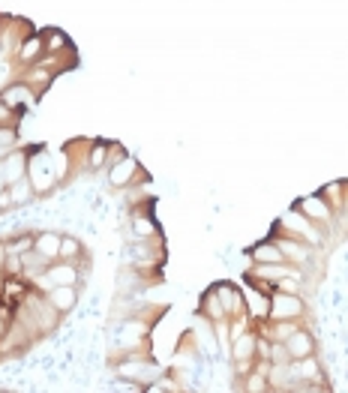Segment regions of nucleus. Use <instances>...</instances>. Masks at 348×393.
<instances>
[{"instance_id":"ddd939ff","label":"nucleus","mask_w":348,"mask_h":393,"mask_svg":"<svg viewBox=\"0 0 348 393\" xmlns=\"http://www.w3.org/2000/svg\"><path fill=\"white\" fill-rule=\"evenodd\" d=\"M252 258H255V265H282V261H285L282 249L276 247V243H271V240L258 243V247L252 249Z\"/></svg>"},{"instance_id":"20e7f679","label":"nucleus","mask_w":348,"mask_h":393,"mask_svg":"<svg viewBox=\"0 0 348 393\" xmlns=\"http://www.w3.org/2000/svg\"><path fill=\"white\" fill-rule=\"evenodd\" d=\"M298 211H300L303 216H307V220L316 222V225L321 222L325 229L330 225V220H334V207H330L321 195H309V198H303V202L298 204Z\"/></svg>"},{"instance_id":"f257e3e1","label":"nucleus","mask_w":348,"mask_h":393,"mask_svg":"<svg viewBox=\"0 0 348 393\" xmlns=\"http://www.w3.org/2000/svg\"><path fill=\"white\" fill-rule=\"evenodd\" d=\"M271 318L280 321V318H303L307 316V303L300 300L298 291H280V288H273L271 294Z\"/></svg>"},{"instance_id":"aec40b11","label":"nucleus","mask_w":348,"mask_h":393,"mask_svg":"<svg viewBox=\"0 0 348 393\" xmlns=\"http://www.w3.org/2000/svg\"><path fill=\"white\" fill-rule=\"evenodd\" d=\"M78 252H81V243H78L75 238H64V240H60V256L57 258L72 261V258H78Z\"/></svg>"},{"instance_id":"4468645a","label":"nucleus","mask_w":348,"mask_h":393,"mask_svg":"<svg viewBox=\"0 0 348 393\" xmlns=\"http://www.w3.org/2000/svg\"><path fill=\"white\" fill-rule=\"evenodd\" d=\"M60 234H55V231H42V234H37V240H33V249H39L42 256H48L51 261H55L57 256H60Z\"/></svg>"},{"instance_id":"423d86ee","label":"nucleus","mask_w":348,"mask_h":393,"mask_svg":"<svg viewBox=\"0 0 348 393\" xmlns=\"http://www.w3.org/2000/svg\"><path fill=\"white\" fill-rule=\"evenodd\" d=\"M51 267V258L42 256L39 249H28L21 256V279H30V282H37V279L46 274V270Z\"/></svg>"},{"instance_id":"b1692460","label":"nucleus","mask_w":348,"mask_h":393,"mask_svg":"<svg viewBox=\"0 0 348 393\" xmlns=\"http://www.w3.org/2000/svg\"><path fill=\"white\" fill-rule=\"evenodd\" d=\"M10 207H15V204H12L10 186H6V189H0V211H10Z\"/></svg>"},{"instance_id":"f8f14e48","label":"nucleus","mask_w":348,"mask_h":393,"mask_svg":"<svg viewBox=\"0 0 348 393\" xmlns=\"http://www.w3.org/2000/svg\"><path fill=\"white\" fill-rule=\"evenodd\" d=\"M138 171V162L135 160H129V156H124L120 162H115L108 169V180H111V186H126L129 178Z\"/></svg>"},{"instance_id":"a211bd4d","label":"nucleus","mask_w":348,"mask_h":393,"mask_svg":"<svg viewBox=\"0 0 348 393\" xmlns=\"http://www.w3.org/2000/svg\"><path fill=\"white\" fill-rule=\"evenodd\" d=\"M33 234H21V238H12V240H6V252L10 256H24L28 249H33Z\"/></svg>"},{"instance_id":"f3484780","label":"nucleus","mask_w":348,"mask_h":393,"mask_svg":"<svg viewBox=\"0 0 348 393\" xmlns=\"http://www.w3.org/2000/svg\"><path fill=\"white\" fill-rule=\"evenodd\" d=\"M10 195H12V204H15V207H19V204H28L30 198H33V180H30V178L15 180L12 186H10Z\"/></svg>"},{"instance_id":"6ab92c4d","label":"nucleus","mask_w":348,"mask_h":393,"mask_svg":"<svg viewBox=\"0 0 348 393\" xmlns=\"http://www.w3.org/2000/svg\"><path fill=\"white\" fill-rule=\"evenodd\" d=\"M133 231H135V238L151 240V234H156V225L151 220H144V216H133Z\"/></svg>"},{"instance_id":"a878e982","label":"nucleus","mask_w":348,"mask_h":393,"mask_svg":"<svg viewBox=\"0 0 348 393\" xmlns=\"http://www.w3.org/2000/svg\"><path fill=\"white\" fill-rule=\"evenodd\" d=\"M0 30H3V24H0Z\"/></svg>"},{"instance_id":"39448f33","label":"nucleus","mask_w":348,"mask_h":393,"mask_svg":"<svg viewBox=\"0 0 348 393\" xmlns=\"http://www.w3.org/2000/svg\"><path fill=\"white\" fill-rule=\"evenodd\" d=\"M0 165H3V174H6V183H10V186L15 180L28 178V153L19 151V147H12V151L0 160Z\"/></svg>"},{"instance_id":"2eb2a0df","label":"nucleus","mask_w":348,"mask_h":393,"mask_svg":"<svg viewBox=\"0 0 348 393\" xmlns=\"http://www.w3.org/2000/svg\"><path fill=\"white\" fill-rule=\"evenodd\" d=\"M42 55H46V42H42L39 37H28L19 48L21 64H37V60H42Z\"/></svg>"},{"instance_id":"1a4fd4ad","label":"nucleus","mask_w":348,"mask_h":393,"mask_svg":"<svg viewBox=\"0 0 348 393\" xmlns=\"http://www.w3.org/2000/svg\"><path fill=\"white\" fill-rule=\"evenodd\" d=\"M46 298L55 303L57 312H69L78 300V285H51L46 291Z\"/></svg>"},{"instance_id":"f03ea898","label":"nucleus","mask_w":348,"mask_h":393,"mask_svg":"<svg viewBox=\"0 0 348 393\" xmlns=\"http://www.w3.org/2000/svg\"><path fill=\"white\" fill-rule=\"evenodd\" d=\"M276 247L282 249V256H285V261H294V265H309L312 261V243H307V240H300V238H294V234H289L280 225V238L273 240Z\"/></svg>"},{"instance_id":"9b49d317","label":"nucleus","mask_w":348,"mask_h":393,"mask_svg":"<svg viewBox=\"0 0 348 393\" xmlns=\"http://www.w3.org/2000/svg\"><path fill=\"white\" fill-rule=\"evenodd\" d=\"M120 375H126V378L138 384H147L153 375H160V366H151L147 361H126V366H120Z\"/></svg>"},{"instance_id":"5701e85b","label":"nucleus","mask_w":348,"mask_h":393,"mask_svg":"<svg viewBox=\"0 0 348 393\" xmlns=\"http://www.w3.org/2000/svg\"><path fill=\"white\" fill-rule=\"evenodd\" d=\"M15 115H19V111H12L3 99H0V126H15Z\"/></svg>"},{"instance_id":"dca6fc26","label":"nucleus","mask_w":348,"mask_h":393,"mask_svg":"<svg viewBox=\"0 0 348 393\" xmlns=\"http://www.w3.org/2000/svg\"><path fill=\"white\" fill-rule=\"evenodd\" d=\"M51 78H55V73H51V69H46V66H33L28 75L21 78L24 84H30L33 90H46V87L51 84Z\"/></svg>"},{"instance_id":"7ed1b4c3","label":"nucleus","mask_w":348,"mask_h":393,"mask_svg":"<svg viewBox=\"0 0 348 393\" xmlns=\"http://www.w3.org/2000/svg\"><path fill=\"white\" fill-rule=\"evenodd\" d=\"M282 229L289 231V234H294V238H300V240H307V243H312V247H316V243H321L325 238H321V231L316 229V222L312 220H307V216H303L300 211H289L282 216Z\"/></svg>"},{"instance_id":"412c9836","label":"nucleus","mask_w":348,"mask_h":393,"mask_svg":"<svg viewBox=\"0 0 348 393\" xmlns=\"http://www.w3.org/2000/svg\"><path fill=\"white\" fill-rule=\"evenodd\" d=\"M106 160H108V144H93L90 147V169H106Z\"/></svg>"},{"instance_id":"0eeeda50","label":"nucleus","mask_w":348,"mask_h":393,"mask_svg":"<svg viewBox=\"0 0 348 393\" xmlns=\"http://www.w3.org/2000/svg\"><path fill=\"white\" fill-rule=\"evenodd\" d=\"M255 339L258 334L255 330H240V334H234L231 339V361H258L255 357Z\"/></svg>"},{"instance_id":"393cba45","label":"nucleus","mask_w":348,"mask_h":393,"mask_svg":"<svg viewBox=\"0 0 348 393\" xmlns=\"http://www.w3.org/2000/svg\"><path fill=\"white\" fill-rule=\"evenodd\" d=\"M10 325H12V318H6V316H0V339L6 336V330H10Z\"/></svg>"},{"instance_id":"9d476101","label":"nucleus","mask_w":348,"mask_h":393,"mask_svg":"<svg viewBox=\"0 0 348 393\" xmlns=\"http://www.w3.org/2000/svg\"><path fill=\"white\" fill-rule=\"evenodd\" d=\"M285 345H289V354H291V361H300V357H309L312 352H316V343H312V336H309V330H294V334L285 339Z\"/></svg>"},{"instance_id":"4be33fe9","label":"nucleus","mask_w":348,"mask_h":393,"mask_svg":"<svg viewBox=\"0 0 348 393\" xmlns=\"http://www.w3.org/2000/svg\"><path fill=\"white\" fill-rule=\"evenodd\" d=\"M271 363H291V354H289V345L273 339L271 343Z\"/></svg>"},{"instance_id":"6e6552de","label":"nucleus","mask_w":348,"mask_h":393,"mask_svg":"<svg viewBox=\"0 0 348 393\" xmlns=\"http://www.w3.org/2000/svg\"><path fill=\"white\" fill-rule=\"evenodd\" d=\"M33 93H37V90H33L30 84L15 82V84H10L3 93H0V99H3L6 106L12 108V111H21L24 106H30V102H33Z\"/></svg>"}]
</instances>
